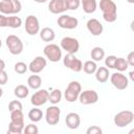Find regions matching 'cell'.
Instances as JSON below:
<instances>
[{"mask_svg":"<svg viewBox=\"0 0 134 134\" xmlns=\"http://www.w3.org/2000/svg\"><path fill=\"white\" fill-rule=\"evenodd\" d=\"M63 94L60 89H53L51 92L48 94V102H50L52 105H57L62 100Z\"/></svg>","mask_w":134,"mask_h":134,"instance_id":"cell-25","label":"cell"},{"mask_svg":"<svg viewBox=\"0 0 134 134\" xmlns=\"http://www.w3.org/2000/svg\"><path fill=\"white\" fill-rule=\"evenodd\" d=\"M61 49L65 50L67 53L75 54L80 49V43L75 38L64 37L61 40Z\"/></svg>","mask_w":134,"mask_h":134,"instance_id":"cell-9","label":"cell"},{"mask_svg":"<svg viewBox=\"0 0 134 134\" xmlns=\"http://www.w3.org/2000/svg\"><path fill=\"white\" fill-rule=\"evenodd\" d=\"M22 25V19L16 15L7 16V27L10 28H19Z\"/></svg>","mask_w":134,"mask_h":134,"instance_id":"cell-27","label":"cell"},{"mask_svg":"<svg viewBox=\"0 0 134 134\" xmlns=\"http://www.w3.org/2000/svg\"><path fill=\"white\" fill-rule=\"evenodd\" d=\"M110 82L117 90H125L129 86V79L122 72H114L110 75Z\"/></svg>","mask_w":134,"mask_h":134,"instance_id":"cell-8","label":"cell"},{"mask_svg":"<svg viewBox=\"0 0 134 134\" xmlns=\"http://www.w3.org/2000/svg\"><path fill=\"white\" fill-rule=\"evenodd\" d=\"M14 70L19 74H23L28 70V66L24 62H17L14 66Z\"/></svg>","mask_w":134,"mask_h":134,"instance_id":"cell-32","label":"cell"},{"mask_svg":"<svg viewBox=\"0 0 134 134\" xmlns=\"http://www.w3.org/2000/svg\"><path fill=\"white\" fill-rule=\"evenodd\" d=\"M10 121L15 124L24 125V114L22 110H15L10 112Z\"/></svg>","mask_w":134,"mask_h":134,"instance_id":"cell-29","label":"cell"},{"mask_svg":"<svg viewBox=\"0 0 134 134\" xmlns=\"http://www.w3.org/2000/svg\"><path fill=\"white\" fill-rule=\"evenodd\" d=\"M96 69H97V65L93 60L86 61L83 64V68H82V70H84V72L87 74H93L96 71Z\"/></svg>","mask_w":134,"mask_h":134,"instance_id":"cell-28","label":"cell"},{"mask_svg":"<svg viewBox=\"0 0 134 134\" xmlns=\"http://www.w3.org/2000/svg\"><path fill=\"white\" fill-rule=\"evenodd\" d=\"M90 57L91 59L94 61V62H98V61H102L104 58H105V50L99 47V46H95L91 49V52H90Z\"/></svg>","mask_w":134,"mask_h":134,"instance_id":"cell-23","label":"cell"},{"mask_svg":"<svg viewBox=\"0 0 134 134\" xmlns=\"http://www.w3.org/2000/svg\"><path fill=\"white\" fill-rule=\"evenodd\" d=\"M23 132H24L25 134H38L39 129H38V127H37V126L35 125V122H34V124L27 125V126L23 129Z\"/></svg>","mask_w":134,"mask_h":134,"instance_id":"cell-35","label":"cell"},{"mask_svg":"<svg viewBox=\"0 0 134 134\" xmlns=\"http://www.w3.org/2000/svg\"><path fill=\"white\" fill-rule=\"evenodd\" d=\"M22 109H23V106H22V104H21L20 100L15 99V100H12L8 104V110H9V112L15 111V110H22Z\"/></svg>","mask_w":134,"mask_h":134,"instance_id":"cell-34","label":"cell"},{"mask_svg":"<svg viewBox=\"0 0 134 134\" xmlns=\"http://www.w3.org/2000/svg\"><path fill=\"white\" fill-rule=\"evenodd\" d=\"M1 46H2V42H1V39H0V48H1Z\"/></svg>","mask_w":134,"mask_h":134,"instance_id":"cell-46","label":"cell"},{"mask_svg":"<svg viewBox=\"0 0 134 134\" xmlns=\"http://www.w3.org/2000/svg\"><path fill=\"white\" fill-rule=\"evenodd\" d=\"M81 5L84 13L86 14H92L97 8L96 0H81Z\"/></svg>","mask_w":134,"mask_h":134,"instance_id":"cell-21","label":"cell"},{"mask_svg":"<svg viewBox=\"0 0 134 134\" xmlns=\"http://www.w3.org/2000/svg\"><path fill=\"white\" fill-rule=\"evenodd\" d=\"M63 64L65 67L74 72H80L83 68V62L72 53H66L63 59Z\"/></svg>","mask_w":134,"mask_h":134,"instance_id":"cell-7","label":"cell"},{"mask_svg":"<svg viewBox=\"0 0 134 134\" xmlns=\"http://www.w3.org/2000/svg\"><path fill=\"white\" fill-rule=\"evenodd\" d=\"M82 91V86L77 81H71L64 91V98L68 103H73L79 98Z\"/></svg>","mask_w":134,"mask_h":134,"instance_id":"cell-3","label":"cell"},{"mask_svg":"<svg viewBox=\"0 0 134 134\" xmlns=\"http://www.w3.org/2000/svg\"><path fill=\"white\" fill-rule=\"evenodd\" d=\"M134 120V113L130 110H124L114 115V125L118 128H124L132 124Z\"/></svg>","mask_w":134,"mask_h":134,"instance_id":"cell-4","label":"cell"},{"mask_svg":"<svg viewBox=\"0 0 134 134\" xmlns=\"http://www.w3.org/2000/svg\"><path fill=\"white\" fill-rule=\"evenodd\" d=\"M5 43H6V46L8 48V51L14 55H18L23 51V48H24L23 42L16 35H9L6 38Z\"/></svg>","mask_w":134,"mask_h":134,"instance_id":"cell-5","label":"cell"},{"mask_svg":"<svg viewBox=\"0 0 134 134\" xmlns=\"http://www.w3.org/2000/svg\"><path fill=\"white\" fill-rule=\"evenodd\" d=\"M22 4L19 0H1L0 13L4 15H16L21 12Z\"/></svg>","mask_w":134,"mask_h":134,"instance_id":"cell-2","label":"cell"},{"mask_svg":"<svg viewBox=\"0 0 134 134\" xmlns=\"http://www.w3.org/2000/svg\"><path fill=\"white\" fill-rule=\"evenodd\" d=\"M128 68H129V64L126 61V59H124V58H116L114 69H116L119 72H122V71H126Z\"/></svg>","mask_w":134,"mask_h":134,"instance_id":"cell-30","label":"cell"},{"mask_svg":"<svg viewBox=\"0 0 134 134\" xmlns=\"http://www.w3.org/2000/svg\"><path fill=\"white\" fill-rule=\"evenodd\" d=\"M102 133H103V130L98 126H91L86 131V134H102Z\"/></svg>","mask_w":134,"mask_h":134,"instance_id":"cell-37","label":"cell"},{"mask_svg":"<svg viewBox=\"0 0 134 134\" xmlns=\"http://www.w3.org/2000/svg\"><path fill=\"white\" fill-rule=\"evenodd\" d=\"M48 94L49 92L46 89H37V91L30 97L31 105L35 107H40L45 105L48 102Z\"/></svg>","mask_w":134,"mask_h":134,"instance_id":"cell-14","label":"cell"},{"mask_svg":"<svg viewBox=\"0 0 134 134\" xmlns=\"http://www.w3.org/2000/svg\"><path fill=\"white\" fill-rule=\"evenodd\" d=\"M65 122H66V126L71 129V130H75L80 127L81 125V117L77 113L75 112H70L66 115L65 117Z\"/></svg>","mask_w":134,"mask_h":134,"instance_id":"cell-17","label":"cell"},{"mask_svg":"<svg viewBox=\"0 0 134 134\" xmlns=\"http://www.w3.org/2000/svg\"><path fill=\"white\" fill-rule=\"evenodd\" d=\"M42 117H43V112H42V110L39 109L38 107L32 108V109L29 110V112H28V118H29V120L32 121V122H38V121H40V120L42 119Z\"/></svg>","mask_w":134,"mask_h":134,"instance_id":"cell-24","label":"cell"},{"mask_svg":"<svg viewBox=\"0 0 134 134\" xmlns=\"http://www.w3.org/2000/svg\"><path fill=\"white\" fill-rule=\"evenodd\" d=\"M29 93V89L25 85H18L14 89V94L18 98H25Z\"/></svg>","mask_w":134,"mask_h":134,"instance_id":"cell-26","label":"cell"},{"mask_svg":"<svg viewBox=\"0 0 134 134\" xmlns=\"http://www.w3.org/2000/svg\"><path fill=\"white\" fill-rule=\"evenodd\" d=\"M35 2H37V3H45L47 0H34Z\"/></svg>","mask_w":134,"mask_h":134,"instance_id":"cell-43","label":"cell"},{"mask_svg":"<svg viewBox=\"0 0 134 134\" xmlns=\"http://www.w3.org/2000/svg\"><path fill=\"white\" fill-rule=\"evenodd\" d=\"M24 129V125H20V124H15L13 121H9L8 125V129H7V133L10 134H21L23 132Z\"/></svg>","mask_w":134,"mask_h":134,"instance_id":"cell-31","label":"cell"},{"mask_svg":"<svg viewBox=\"0 0 134 134\" xmlns=\"http://www.w3.org/2000/svg\"><path fill=\"white\" fill-rule=\"evenodd\" d=\"M48 9L52 14H62L67 10L65 0H50L48 3Z\"/></svg>","mask_w":134,"mask_h":134,"instance_id":"cell-18","label":"cell"},{"mask_svg":"<svg viewBox=\"0 0 134 134\" xmlns=\"http://www.w3.org/2000/svg\"><path fill=\"white\" fill-rule=\"evenodd\" d=\"M4 69H5V62L0 59V71L1 70H4Z\"/></svg>","mask_w":134,"mask_h":134,"instance_id":"cell-41","label":"cell"},{"mask_svg":"<svg viewBox=\"0 0 134 134\" xmlns=\"http://www.w3.org/2000/svg\"><path fill=\"white\" fill-rule=\"evenodd\" d=\"M65 4L67 9L76 10L81 5V0H65Z\"/></svg>","mask_w":134,"mask_h":134,"instance_id":"cell-33","label":"cell"},{"mask_svg":"<svg viewBox=\"0 0 134 134\" xmlns=\"http://www.w3.org/2000/svg\"><path fill=\"white\" fill-rule=\"evenodd\" d=\"M47 65V62H46V59L41 57V55H38L28 65V70L31 72V73H40L41 71L44 70V68L46 67Z\"/></svg>","mask_w":134,"mask_h":134,"instance_id":"cell-15","label":"cell"},{"mask_svg":"<svg viewBox=\"0 0 134 134\" xmlns=\"http://www.w3.org/2000/svg\"><path fill=\"white\" fill-rule=\"evenodd\" d=\"M27 85L29 88L37 90L40 89L41 85H42V79L40 75H37V73H32V75L28 76L27 79Z\"/></svg>","mask_w":134,"mask_h":134,"instance_id":"cell-22","label":"cell"},{"mask_svg":"<svg viewBox=\"0 0 134 134\" xmlns=\"http://www.w3.org/2000/svg\"><path fill=\"white\" fill-rule=\"evenodd\" d=\"M0 27H7V16L0 13Z\"/></svg>","mask_w":134,"mask_h":134,"instance_id":"cell-40","label":"cell"},{"mask_svg":"<svg viewBox=\"0 0 134 134\" xmlns=\"http://www.w3.org/2000/svg\"><path fill=\"white\" fill-rule=\"evenodd\" d=\"M129 75H130V80L131 81H134V71H130Z\"/></svg>","mask_w":134,"mask_h":134,"instance_id":"cell-42","label":"cell"},{"mask_svg":"<svg viewBox=\"0 0 134 134\" xmlns=\"http://www.w3.org/2000/svg\"><path fill=\"white\" fill-rule=\"evenodd\" d=\"M95 73V79L98 83H106L108 80H109V69L107 67H97L96 71L94 72Z\"/></svg>","mask_w":134,"mask_h":134,"instance_id":"cell-19","label":"cell"},{"mask_svg":"<svg viewBox=\"0 0 134 134\" xmlns=\"http://www.w3.org/2000/svg\"><path fill=\"white\" fill-rule=\"evenodd\" d=\"M87 29L88 31L92 35V36H100L104 31V26L103 24L95 18H91L87 21L86 23Z\"/></svg>","mask_w":134,"mask_h":134,"instance_id":"cell-16","label":"cell"},{"mask_svg":"<svg viewBox=\"0 0 134 134\" xmlns=\"http://www.w3.org/2000/svg\"><path fill=\"white\" fill-rule=\"evenodd\" d=\"M43 53L47 60L53 63H57L62 59V49L57 44H47L43 49Z\"/></svg>","mask_w":134,"mask_h":134,"instance_id":"cell-6","label":"cell"},{"mask_svg":"<svg viewBox=\"0 0 134 134\" xmlns=\"http://www.w3.org/2000/svg\"><path fill=\"white\" fill-rule=\"evenodd\" d=\"M8 81V75L7 73L5 72V70H1L0 71V86L2 85H5Z\"/></svg>","mask_w":134,"mask_h":134,"instance_id":"cell-38","label":"cell"},{"mask_svg":"<svg viewBox=\"0 0 134 134\" xmlns=\"http://www.w3.org/2000/svg\"><path fill=\"white\" fill-rule=\"evenodd\" d=\"M2 95H3V89H2L1 87H0V97H1Z\"/></svg>","mask_w":134,"mask_h":134,"instance_id":"cell-44","label":"cell"},{"mask_svg":"<svg viewBox=\"0 0 134 134\" xmlns=\"http://www.w3.org/2000/svg\"><path fill=\"white\" fill-rule=\"evenodd\" d=\"M98 6L103 13V18L108 23H113L117 19V6L113 0H100Z\"/></svg>","mask_w":134,"mask_h":134,"instance_id":"cell-1","label":"cell"},{"mask_svg":"<svg viewBox=\"0 0 134 134\" xmlns=\"http://www.w3.org/2000/svg\"><path fill=\"white\" fill-rule=\"evenodd\" d=\"M116 58L115 55H108L106 59H105V65L108 69H114V65H115V61H116Z\"/></svg>","mask_w":134,"mask_h":134,"instance_id":"cell-36","label":"cell"},{"mask_svg":"<svg viewBox=\"0 0 134 134\" xmlns=\"http://www.w3.org/2000/svg\"><path fill=\"white\" fill-rule=\"evenodd\" d=\"M25 31L29 36H36L40 31V22L35 15H29L25 19Z\"/></svg>","mask_w":134,"mask_h":134,"instance_id":"cell-11","label":"cell"},{"mask_svg":"<svg viewBox=\"0 0 134 134\" xmlns=\"http://www.w3.org/2000/svg\"><path fill=\"white\" fill-rule=\"evenodd\" d=\"M126 61L128 62L129 66H131V67L134 66V51H130V52L128 53V57H127Z\"/></svg>","mask_w":134,"mask_h":134,"instance_id":"cell-39","label":"cell"},{"mask_svg":"<svg viewBox=\"0 0 134 134\" xmlns=\"http://www.w3.org/2000/svg\"><path fill=\"white\" fill-rule=\"evenodd\" d=\"M39 32H40V38L44 42H52L55 38V32L50 27H43Z\"/></svg>","mask_w":134,"mask_h":134,"instance_id":"cell-20","label":"cell"},{"mask_svg":"<svg viewBox=\"0 0 134 134\" xmlns=\"http://www.w3.org/2000/svg\"><path fill=\"white\" fill-rule=\"evenodd\" d=\"M127 2H129V3H134V0H127Z\"/></svg>","mask_w":134,"mask_h":134,"instance_id":"cell-45","label":"cell"},{"mask_svg":"<svg viewBox=\"0 0 134 134\" xmlns=\"http://www.w3.org/2000/svg\"><path fill=\"white\" fill-rule=\"evenodd\" d=\"M58 25L64 29H74L79 25V20L69 15H62L57 20Z\"/></svg>","mask_w":134,"mask_h":134,"instance_id":"cell-12","label":"cell"},{"mask_svg":"<svg viewBox=\"0 0 134 134\" xmlns=\"http://www.w3.org/2000/svg\"><path fill=\"white\" fill-rule=\"evenodd\" d=\"M79 100L82 105H85V106L92 105L98 100V94L95 90H92V89L84 90V91H81L79 95Z\"/></svg>","mask_w":134,"mask_h":134,"instance_id":"cell-13","label":"cell"},{"mask_svg":"<svg viewBox=\"0 0 134 134\" xmlns=\"http://www.w3.org/2000/svg\"><path fill=\"white\" fill-rule=\"evenodd\" d=\"M60 116H61V109L58 106L52 105L46 109L45 120L49 126H55L60 121Z\"/></svg>","mask_w":134,"mask_h":134,"instance_id":"cell-10","label":"cell"}]
</instances>
